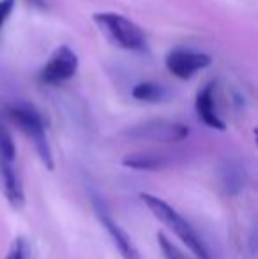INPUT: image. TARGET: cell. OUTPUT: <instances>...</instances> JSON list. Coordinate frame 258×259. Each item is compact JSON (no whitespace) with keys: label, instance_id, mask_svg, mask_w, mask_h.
Masks as SVG:
<instances>
[{"label":"cell","instance_id":"6da1fadb","mask_svg":"<svg viewBox=\"0 0 258 259\" xmlns=\"http://www.w3.org/2000/svg\"><path fill=\"white\" fill-rule=\"evenodd\" d=\"M140 199L158 221H161L166 228L172 229V231L179 236L180 242H182L196 257L212 259L210 257L209 249H207V245L203 243V240L200 238L198 233L195 231V228L172 205H168L165 199L158 198V196L149 194V192H140Z\"/></svg>","mask_w":258,"mask_h":259},{"label":"cell","instance_id":"7a4b0ae2","mask_svg":"<svg viewBox=\"0 0 258 259\" xmlns=\"http://www.w3.org/2000/svg\"><path fill=\"white\" fill-rule=\"evenodd\" d=\"M9 118L23 131V134L32 141V145L35 147L41 162L45 164L46 169H53V155L52 148H50L48 138H46L45 131V122H43L41 115L35 111L34 106L28 104H13L7 109Z\"/></svg>","mask_w":258,"mask_h":259},{"label":"cell","instance_id":"3957f363","mask_svg":"<svg viewBox=\"0 0 258 259\" xmlns=\"http://www.w3.org/2000/svg\"><path fill=\"white\" fill-rule=\"evenodd\" d=\"M94 21L112 37V41L124 50H143L145 34L136 23L117 13L94 14Z\"/></svg>","mask_w":258,"mask_h":259},{"label":"cell","instance_id":"277c9868","mask_svg":"<svg viewBox=\"0 0 258 259\" xmlns=\"http://www.w3.org/2000/svg\"><path fill=\"white\" fill-rule=\"evenodd\" d=\"M128 138L138 141H154V143H179L190 136V129L180 122L170 120H149L126 131Z\"/></svg>","mask_w":258,"mask_h":259},{"label":"cell","instance_id":"5b68a950","mask_svg":"<svg viewBox=\"0 0 258 259\" xmlns=\"http://www.w3.org/2000/svg\"><path fill=\"white\" fill-rule=\"evenodd\" d=\"M78 71V57L67 46H60L55 50L48 64L41 69V79L45 85H60V83L71 79Z\"/></svg>","mask_w":258,"mask_h":259},{"label":"cell","instance_id":"8992f818","mask_svg":"<svg viewBox=\"0 0 258 259\" xmlns=\"http://www.w3.org/2000/svg\"><path fill=\"white\" fill-rule=\"evenodd\" d=\"M92 205L97 213V219H99L103 228L106 229V233L110 235L112 242H114L115 249L119 250V254L122 256V259H141L136 245L133 243V240H131L128 233L117 224V221L112 219V215L108 213V210L104 208V205L101 203V199L97 198V196H92Z\"/></svg>","mask_w":258,"mask_h":259},{"label":"cell","instance_id":"52a82bcc","mask_svg":"<svg viewBox=\"0 0 258 259\" xmlns=\"http://www.w3.org/2000/svg\"><path fill=\"white\" fill-rule=\"evenodd\" d=\"M210 57L205 53H196L191 50H173L166 57V69L180 79L193 78L198 71L209 67Z\"/></svg>","mask_w":258,"mask_h":259},{"label":"cell","instance_id":"ba28073f","mask_svg":"<svg viewBox=\"0 0 258 259\" xmlns=\"http://www.w3.org/2000/svg\"><path fill=\"white\" fill-rule=\"evenodd\" d=\"M196 115H198L200 122H203L210 129L225 131L227 123L219 118L216 111V103H214V83H207L198 94H196Z\"/></svg>","mask_w":258,"mask_h":259},{"label":"cell","instance_id":"9c48e42d","mask_svg":"<svg viewBox=\"0 0 258 259\" xmlns=\"http://www.w3.org/2000/svg\"><path fill=\"white\" fill-rule=\"evenodd\" d=\"M0 173H2L4 180V191H6V198L14 208H23L25 206V191L23 184H21L20 177L14 171L13 162H6L0 160Z\"/></svg>","mask_w":258,"mask_h":259},{"label":"cell","instance_id":"30bf717a","mask_svg":"<svg viewBox=\"0 0 258 259\" xmlns=\"http://www.w3.org/2000/svg\"><path fill=\"white\" fill-rule=\"evenodd\" d=\"M219 182L223 191L228 196H235L239 192H242V189L246 187V182H248V175L246 169L239 162H225L223 167L219 171Z\"/></svg>","mask_w":258,"mask_h":259},{"label":"cell","instance_id":"8fae6325","mask_svg":"<svg viewBox=\"0 0 258 259\" xmlns=\"http://www.w3.org/2000/svg\"><path fill=\"white\" fill-rule=\"evenodd\" d=\"M168 162L170 160L165 155L154 154V152H136L122 159V166L138 171H159L168 166Z\"/></svg>","mask_w":258,"mask_h":259},{"label":"cell","instance_id":"7c38bea8","mask_svg":"<svg viewBox=\"0 0 258 259\" xmlns=\"http://www.w3.org/2000/svg\"><path fill=\"white\" fill-rule=\"evenodd\" d=\"M131 96L138 101H143V103H159V101L165 99L166 92L161 85H158V83L143 81V83H138V85L134 87Z\"/></svg>","mask_w":258,"mask_h":259},{"label":"cell","instance_id":"4fadbf2b","mask_svg":"<svg viewBox=\"0 0 258 259\" xmlns=\"http://www.w3.org/2000/svg\"><path fill=\"white\" fill-rule=\"evenodd\" d=\"M14 159H16V147H14L13 136L7 127L0 122V160L14 162Z\"/></svg>","mask_w":258,"mask_h":259},{"label":"cell","instance_id":"5bb4252c","mask_svg":"<svg viewBox=\"0 0 258 259\" xmlns=\"http://www.w3.org/2000/svg\"><path fill=\"white\" fill-rule=\"evenodd\" d=\"M6 259H32V245L25 236H16L9 247Z\"/></svg>","mask_w":258,"mask_h":259},{"label":"cell","instance_id":"9a60e30c","mask_svg":"<svg viewBox=\"0 0 258 259\" xmlns=\"http://www.w3.org/2000/svg\"><path fill=\"white\" fill-rule=\"evenodd\" d=\"M156 240H158L159 250H161V254L165 259H190L182 250L179 249V247L173 245V242L165 235V233H158Z\"/></svg>","mask_w":258,"mask_h":259},{"label":"cell","instance_id":"2e32d148","mask_svg":"<svg viewBox=\"0 0 258 259\" xmlns=\"http://www.w3.org/2000/svg\"><path fill=\"white\" fill-rule=\"evenodd\" d=\"M14 9V0H0V30Z\"/></svg>","mask_w":258,"mask_h":259}]
</instances>
